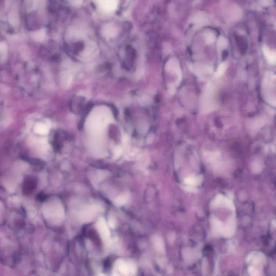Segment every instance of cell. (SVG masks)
<instances>
[{
  "label": "cell",
  "mask_w": 276,
  "mask_h": 276,
  "mask_svg": "<svg viewBox=\"0 0 276 276\" xmlns=\"http://www.w3.org/2000/svg\"><path fill=\"white\" fill-rule=\"evenodd\" d=\"M36 187V181L33 177H27L25 180L23 186V191L26 195L31 193Z\"/></svg>",
  "instance_id": "cell-1"
},
{
  "label": "cell",
  "mask_w": 276,
  "mask_h": 276,
  "mask_svg": "<svg viewBox=\"0 0 276 276\" xmlns=\"http://www.w3.org/2000/svg\"><path fill=\"white\" fill-rule=\"evenodd\" d=\"M193 22L196 27H201L206 25L208 22L207 16L206 13L202 12H197L194 16Z\"/></svg>",
  "instance_id": "cell-2"
},
{
  "label": "cell",
  "mask_w": 276,
  "mask_h": 276,
  "mask_svg": "<svg viewBox=\"0 0 276 276\" xmlns=\"http://www.w3.org/2000/svg\"><path fill=\"white\" fill-rule=\"evenodd\" d=\"M84 102L85 100L83 98L81 97H76L73 99L72 101H71V105L70 106L72 107V109H73L74 112L76 113L77 111V113H79V112L84 109Z\"/></svg>",
  "instance_id": "cell-3"
},
{
  "label": "cell",
  "mask_w": 276,
  "mask_h": 276,
  "mask_svg": "<svg viewBox=\"0 0 276 276\" xmlns=\"http://www.w3.org/2000/svg\"><path fill=\"white\" fill-rule=\"evenodd\" d=\"M191 70L198 76H202L203 74L212 72V69L209 67L201 65H192Z\"/></svg>",
  "instance_id": "cell-4"
},
{
  "label": "cell",
  "mask_w": 276,
  "mask_h": 276,
  "mask_svg": "<svg viewBox=\"0 0 276 276\" xmlns=\"http://www.w3.org/2000/svg\"><path fill=\"white\" fill-rule=\"evenodd\" d=\"M154 243L156 249L159 251H164V244L162 240L160 237H155L154 238Z\"/></svg>",
  "instance_id": "cell-5"
},
{
  "label": "cell",
  "mask_w": 276,
  "mask_h": 276,
  "mask_svg": "<svg viewBox=\"0 0 276 276\" xmlns=\"http://www.w3.org/2000/svg\"><path fill=\"white\" fill-rule=\"evenodd\" d=\"M227 65L226 63H223L219 65L217 70L215 73V77H220L225 73V70H227Z\"/></svg>",
  "instance_id": "cell-6"
},
{
  "label": "cell",
  "mask_w": 276,
  "mask_h": 276,
  "mask_svg": "<svg viewBox=\"0 0 276 276\" xmlns=\"http://www.w3.org/2000/svg\"><path fill=\"white\" fill-rule=\"evenodd\" d=\"M200 181V180L197 177H189L185 180L184 182L187 185H197Z\"/></svg>",
  "instance_id": "cell-7"
},
{
  "label": "cell",
  "mask_w": 276,
  "mask_h": 276,
  "mask_svg": "<svg viewBox=\"0 0 276 276\" xmlns=\"http://www.w3.org/2000/svg\"><path fill=\"white\" fill-rule=\"evenodd\" d=\"M227 46V39L223 36H220L217 41V46L219 49H225Z\"/></svg>",
  "instance_id": "cell-8"
},
{
  "label": "cell",
  "mask_w": 276,
  "mask_h": 276,
  "mask_svg": "<svg viewBox=\"0 0 276 276\" xmlns=\"http://www.w3.org/2000/svg\"><path fill=\"white\" fill-rule=\"evenodd\" d=\"M215 35L212 32H211V31L207 32L205 34V39H206V43H208V44H212V43L215 41Z\"/></svg>",
  "instance_id": "cell-9"
},
{
  "label": "cell",
  "mask_w": 276,
  "mask_h": 276,
  "mask_svg": "<svg viewBox=\"0 0 276 276\" xmlns=\"http://www.w3.org/2000/svg\"><path fill=\"white\" fill-rule=\"evenodd\" d=\"M269 63L271 64H276V51H272L267 58Z\"/></svg>",
  "instance_id": "cell-10"
},
{
  "label": "cell",
  "mask_w": 276,
  "mask_h": 276,
  "mask_svg": "<svg viewBox=\"0 0 276 276\" xmlns=\"http://www.w3.org/2000/svg\"><path fill=\"white\" fill-rule=\"evenodd\" d=\"M263 54H264V55L265 56V57L266 58H267L268 57V56L270 55V50L269 49L268 46H264L263 47Z\"/></svg>",
  "instance_id": "cell-11"
},
{
  "label": "cell",
  "mask_w": 276,
  "mask_h": 276,
  "mask_svg": "<svg viewBox=\"0 0 276 276\" xmlns=\"http://www.w3.org/2000/svg\"><path fill=\"white\" fill-rule=\"evenodd\" d=\"M37 199L40 201H44V200H46L47 198V196H46V195L43 193H40V194H38V196H37Z\"/></svg>",
  "instance_id": "cell-12"
}]
</instances>
